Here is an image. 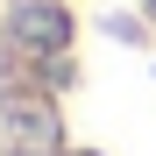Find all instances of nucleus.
<instances>
[{
    "instance_id": "f257e3e1",
    "label": "nucleus",
    "mask_w": 156,
    "mask_h": 156,
    "mask_svg": "<svg viewBox=\"0 0 156 156\" xmlns=\"http://www.w3.org/2000/svg\"><path fill=\"white\" fill-rule=\"evenodd\" d=\"M64 36H71V14L57 7V0H21V7L7 14V57L14 64H50L64 50Z\"/></svg>"
}]
</instances>
